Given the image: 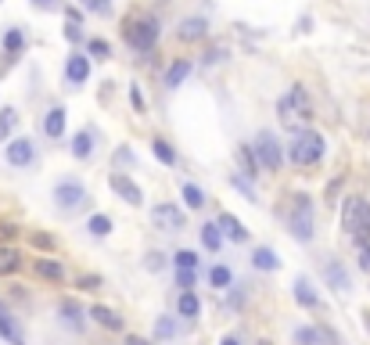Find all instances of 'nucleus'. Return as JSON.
Returning <instances> with one entry per match:
<instances>
[{"label":"nucleus","mask_w":370,"mask_h":345,"mask_svg":"<svg viewBox=\"0 0 370 345\" xmlns=\"http://www.w3.org/2000/svg\"><path fill=\"white\" fill-rule=\"evenodd\" d=\"M277 115H281L284 126L313 119V104H309V98H305V90H302V87H292V93H284L281 104H277Z\"/></svg>","instance_id":"nucleus-2"},{"label":"nucleus","mask_w":370,"mask_h":345,"mask_svg":"<svg viewBox=\"0 0 370 345\" xmlns=\"http://www.w3.org/2000/svg\"><path fill=\"white\" fill-rule=\"evenodd\" d=\"M202 245L208 248V252H216V248L223 245V234H219V223H205V227H202Z\"/></svg>","instance_id":"nucleus-24"},{"label":"nucleus","mask_w":370,"mask_h":345,"mask_svg":"<svg viewBox=\"0 0 370 345\" xmlns=\"http://www.w3.org/2000/svg\"><path fill=\"white\" fill-rule=\"evenodd\" d=\"M11 238H14V227H11V223H0V245L11 241Z\"/></svg>","instance_id":"nucleus-45"},{"label":"nucleus","mask_w":370,"mask_h":345,"mask_svg":"<svg viewBox=\"0 0 370 345\" xmlns=\"http://www.w3.org/2000/svg\"><path fill=\"white\" fill-rule=\"evenodd\" d=\"M33 274L43 277V280H51V285H61V280H65V270H61V263H54V259H36Z\"/></svg>","instance_id":"nucleus-13"},{"label":"nucleus","mask_w":370,"mask_h":345,"mask_svg":"<svg viewBox=\"0 0 370 345\" xmlns=\"http://www.w3.org/2000/svg\"><path fill=\"white\" fill-rule=\"evenodd\" d=\"M259 345H273V342H270V338H263V342H259Z\"/></svg>","instance_id":"nucleus-51"},{"label":"nucleus","mask_w":370,"mask_h":345,"mask_svg":"<svg viewBox=\"0 0 370 345\" xmlns=\"http://www.w3.org/2000/svg\"><path fill=\"white\" fill-rule=\"evenodd\" d=\"M287 227H292V234L298 241H309L313 238V201L298 194L295 205H292V216H287Z\"/></svg>","instance_id":"nucleus-4"},{"label":"nucleus","mask_w":370,"mask_h":345,"mask_svg":"<svg viewBox=\"0 0 370 345\" xmlns=\"http://www.w3.org/2000/svg\"><path fill=\"white\" fill-rule=\"evenodd\" d=\"M0 338H8L11 345H25L22 331H19V327H14V324H11V317H8L4 309H0Z\"/></svg>","instance_id":"nucleus-22"},{"label":"nucleus","mask_w":370,"mask_h":345,"mask_svg":"<svg viewBox=\"0 0 370 345\" xmlns=\"http://www.w3.org/2000/svg\"><path fill=\"white\" fill-rule=\"evenodd\" d=\"M54 201H58V209L76 212V209H83V201H87V187L79 180H61L54 187Z\"/></svg>","instance_id":"nucleus-6"},{"label":"nucleus","mask_w":370,"mask_h":345,"mask_svg":"<svg viewBox=\"0 0 370 345\" xmlns=\"http://www.w3.org/2000/svg\"><path fill=\"white\" fill-rule=\"evenodd\" d=\"M61 313H65V320H69L72 327H79V317H83V309H79L76 302H61Z\"/></svg>","instance_id":"nucleus-34"},{"label":"nucleus","mask_w":370,"mask_h":345,"mask_svg":"<svg viewBox=\"0 0 370 345\" xmlns=\"http://www.w3.org/2000/svg\"><path fill=\"white\" fill-rule=\"evenodd\" d=\"M360 212H363V198H345V205H342V227H345V234H352Z\"/></svg>","instance_id":"nucleus-18"},{"label":"nucleus","mask_w":370,"mask_h":345,"mask_svg":"<svg viewBox=\"0 0 370 345\" xmlns=\"http://www.w3.org/2000/svg\"><path fill=\"white\" fill-rule=\"evenodd\" d=\"M363 317H367V327H370V313H363Z\"/></svg>","instance_id":"nucleus-52"},{"label":"nucleus","mask_w":370,"mask_h":345,"mask_svg":"<svg viewBox=\"0 0 370 345\" xmlns=\"http://www.w3.org/2000/svg\"><path fill=\"white\" fill-rule=\"evenodd\" d=\"M176 309H180V317H198V299L191 291H184L180 302H176Z\"/></svg>","instance_id":"nucleus-31"},{"label":"nucleus","mask_w":370,"mask_h":345,"mask_svg":"<svg viewBox=\"0 0 370 345\" xmlns=\"http://www.w3.org/2000/svg\"><path fill=\"white\" fill-rule=\"evenodd\" d=\"M234 159H237V166H241V172H245V177H259V162H255V151H252L248 144L234 148Z\"/></svg>","instance_id":"nucleus-15"},{"label":"nucleus","mask_w":370,"mask_h":345,"mask_svg":"<svg viewBox=\"0 0 370 345\" xmlns=\"http://www.w3.org/2000/svg\"><path fill=\"white\" fill-rule=\"evenodd\" d=\"M176 280H180V288H191V285H195V274H191V270H180V274H176Z\"/></svg>","instance_id":"nucleus-44"},{"label":"nucleus","mask_w":370,"mask_h":345,"mask_svg":"<svg viewBox=\"0 0 370 345\" xmlns=\"http://www.w3.org/2000/svg\"><path fill=\"white\" fill-rule=\"evenodd\" d=\"M176 266H180V270H195V266H198V256H195V252H176Z\"/></svg>","instance_id":"nucleus-37"},{"label":"nucleus","mask_w":370,"mask_h":345,"mask_svg":"<svg viewBox=\"0 0 370 345\" xmlns=\"http://www.w3.org/2000/svg\"><path fill=\"white\" fill-rule=\"evenodd\" d=\"M122 36H126V43L144 54V51H151L155 40H158V22L151 14H133V19H126V25H122Z\"/></svg>","instance_id":"nucleus-1"},{"label":"nucleus","mask_w":370,"mask_h":345,"mask_svg":"<svg viewBox=\"0 0 370 345\" xmlns=\"http://www.w3.org/2000/svg\"><path fill=\"white\" fill-rule=\"evenodd\" d=\"M255 162H259V169L266 172H277L281 169V144H277V137L273 133H259L255 137Z\"/></svg>","instance_id":"nucleus-5"},{"label":"nucleus","mask_w":370,"mask_h":345,"mask_svg":"<svg viewBox=\"0 0 370 345\" xmlns=\"http://www.w3.org/2000/svg\"><path fill=\"white\" fill-rule=\"evenodd\" d=\"M87 230L94 234V238H105V234H111V219H108V216H90Z\"/></svg>","instance_id":"nucleus-29"},{"label":"nucleus","mask_w":370,"mask_h":345,"mask_svg":"<svg viewBox=\"0 0 370 345\" xmlns=\"http://www.w3.org/2000/svg\"><path fill=\"white\" fill-rule=\"evenodd\" d=\"M33 159H36V148H33V140L19 137V140H11V144H8V162H11V166H29Z\"/></svg>","instance_id":"nucleus-9"},{"label":"nucleus","mask_w":370,"mask_h":345,"mask_svg":"<svg viewBox=\"0 0 370 345\" xmlns=\"http://www.w3.org/2000/svg\"><path fill=\"white\" fill-rule=\"evenodd\" d=\"M83 8L94 11V14H111V4H108V0H83Z\"/></svg>","instance_id":"nucleus-38"},{"label":"nucleus","mask_w":370,"mask_h":345,"mask_svg":"<svg viewBox=\"0 0 370 345\" xmlns=\"http://www.w3.org/2000/svg\"><path fill=\"white\" fill-rule=\"evenodd\" d=\"M219 345H241V342H237V338H234V335H230V338H223V342H219Z\"/></svg>","instance_id":"nucleus-50"},{"label":"nucleus","mask_w":370,"mask_h":345,"mask_svg":"<svg viewBox=\"0 0 370 345\" xmlns=\"http://www.w3.org/2000/svg\"><path fill=\"white\" fill-rule=\"evenodd\" d=\"M187 72H191V61H173L166 72V87H180L187 80Z\"/></svg>","instance_id":"nucleus-23"},{"label":"nucleus","mask_w":370,"mask_h":345,"mask_svg":"<svg viewBox=\"0 0 370 345\" xmlns=\"http://www.w3.org/2000/svg\"><path fill=\"white\" fill-rule=\"evenodd\" d=\"M111 191H116L119 198H126V201H130V205H140V201H144V191H140V187L130 180V177H126V172H111Z\"/></svg>","instance_id":"nucleus-7"},{"label":"nucleus","mask_w":370,"mask_h":345,"mask_svg":"<svg viewBox=\"0 0 370 345\" xmlns=\"http://www.w3.org/2000/svg\"><path fill=\"white\" fill-rule=\"evenodd\" d=\"M29 245L40 248V252H54L58 248V241L51 238V234H43V230H29Z\"/></svg>","instance_id":"nucleus-26"},{"label":"nucleus","mask_w":370,"mask_h":345,"mask_svg":"<svg viewBox=\"0 0 370 345\" xmlns=\"http://www.w3.org/2000/svg\"><path fill=\"white\" fill-rule=\"evenodd\" d=\"M287 155H292V162H295V166H316L320 159H324V137L305 130V133H298V137L292 140Z\"/></svg>","instance_id":"nucleus-3"},{"label":"nucleus","mask_w":370,"mask_h":345,"mask_svg":"<svg viewBox=\"0 0 370 345\" xmlns=\"http://www.w3.org/2000/svg\"><path fill=\"white\" fill-rule=\"evenodd\" d=\"M4 47H8V54H19V51H22V33H19V29H8Z\"/></svg>","instance_id":"nucleus-33"},{"label":"nucleus","mask_w":370,"mask_h":345,"mask_svg":"<svg viewBox=\"0 0 370 345\" xmlns=\"http://www.w3.org/2000/svg\"><path fill=\"white\" fill-rule=\"evenodd\" d=\"M295 338H298V345H316V342H320V335L313 331V327H298Z\"/></svg>","instance_id":"nucleus-36"},{"label":"nucleus","mask_w":370,"mask_h":345,"mask_svg":"<svg viewBox=\"0 0 370 345\" xmlns=\"http://www.w3.org/2000/svg\"><path fill=\"white\" fill-rule=\"evenodd\" d=\"M219 58H223V47H213V51H208L202 61H219Z\"/></svg>","instance_id":"nucleus-46"},{"label":"nucleus","mask_w":370,"mask_h":345,"mask_svg":"<svg viewBox=\"0 0 370 345\" xmlns=\"http://www.w3.org/2000/svg\"><path fill=\"white\" fill-rule=\"evenodd\" d=\"M352 238H356L360 248L370 241V201H363V212H360V219H356V227H352Z\"/></svg>","instance_id":"nucleus-19"},{"label":"nucleus","mask_w":370,"mask_h":345,"mask_svg":"<svg viewBox=\"0 0 370 345\" xmlns=\"http://www.w3.org/2000/svg\"><path fill=\"white\" fill-rule=\"evenodd\" d=\"M144 266H148V270H162V256H158V252H148V259H144Z\"/></svg>","instance_id":"nucleus-41"},{"label":"nucleus","mask_w":370,"mask_h":345,"mask_svg":"<svg viewBox=\"0 0 370 345\" xmlns=\"http://www.w3.org/2000/svg\"><path fill=\"white\" fill-rule=\"evenodd\" d=\"M65 36H69L72 43H79V40H83V33H79V22H69V29H65Z\"/></svg>","instance_id":"nucleus-42"},{"label":"nucleus","mask_w":370,"mask_h":345,"mask_svg":"<svg viewBox=\"0 0 370 345\" xmlns=\"http://www.w3.org/2000/svg\"><path fill=\"white\" fill-rule=\"evenodd\" d=\"M173 331H176V324H173L169 317H162V320H158V335H162V338H169Z\"/></svg>","instance_id":"nucleus-40"},{"label":"nucleus","mask_w":370,"mask_h":345,"mask_svg":"<svg viewBox=\"0 0 370 345\" xmlns=\"http://www.w3.org/2000/svg\"><path fill=\"white\" fill-rule=\"evenodd\" d=\"M90 320H98L101 327H108V331H122V317L116 309H108V306H90V313H87Z\"/></svg>","instance_id":"nucleus-10"},{"label":"nucleus","mask_w":370,"mask_h":345,"mask_svg":"<svg viewBox=\"0 0 370 345\" xmlns=\"http://www.w3.org/2000/svg\"><path fill=\"white\" fill-rule=\"evenodd\" d=\"M360 266H363V270H370V248L363 245V252H360Z\"/></svg>","instance_id":"nucleus-47"},{"label":"nucleus","mask_w":370,"mask_h":345,"mask_svg":"<svg viewBox=\"0 0 370 345\" xmlns=\"http://www.w3.org/2000/svg\"><path fill=\"white\" fill-rule=\"evenodd\" d=\"M90 51L98 54V58H105V54H108V43H105V40H90Z\"/></svg>","instance_id":"nucleus-43"},{"label":"nucleus","mask_w":370,"mask_h":345,"mask_svg":"<svg viewBox=\"0 0 370 345\" xmlns=\"http://www.w3.org/2000/svg\"><path fill=\"white\" fill-rule=\"evenodd\" d=\"M11 130H14V112H11V108H4V112H0V140H4Z\"/></svg>","instance_id":"nucleus-35"},{"label":"nucleus","mask_w":370,"mask_h":345,"mask_svg":"<svg viewBox=\"0 0 370 345\" xmlns=\"http://www.w3.org/2000/svg\"><path fill=\"white\" fill-rule=\"evenodd\" d=\"M176 36L187 40V43H198V40L208 36V22H205V19H187L180 29H176Z\"/></svg>","instance_id":"nucleus-11"},{"label":"nucleus","mask_w":370,"mask_h":345,"mask_svg":"<svg viewBox=\"0 0 370 345\" xmlns=\"http://www.w3.org/2000/svg\"><path fill=\"white\" fill-rule=\"evenodd\" d=\"M126 345H148V342H144V338H137V335H130V338H126Z\"/></svg>","instance_id":"nucleus-49"},{"label":"nucleus","mask_w":370,"mask_h":345,"mask_svg":"<svg viewBox=\"0 0 370 345\" xmlns=\"http://www.w3.org/2000/svg\"><path fill=\"white\" fill-rule=\"evenodd\" d=\"M295 299H298V306H305V309H316V306H320V295L313 291V285H309L305 277L295 280Z\"/></svg>","instance_id":"nucleus-17"},{"label":"nucleus","mask_w":370,"mask_h":345,"mask_svg":"<svg viewBox=\"0 0 370 345\" xmlns=\"http://www.w3.org/2000/svg\"><path fill=\"white\" fill-rule=\"evenodd\" d=\"M79 288H83V291L101 288V277H98V274H83V277H79Z\"/></svg>","instance_id":"nucleus-39"},{"label":"nucleus","mask_w":370,"mask_h":345,"mask_svg":"<svg viewBox=\"0 0 370 345\" xmlns=\"http://www.w3.org/2000/svg\"><path fill=\"white\" fill-rule=\"evenodd\" d=\"M19 266H22L19 252H14V248H4V245H0V274H14Z\"/></svg>","instance_id":"nucleus-25"},{"label":"nucleus","mask_w":370,"mask_h":345,"mask_svg":"<svg viewBox=\"0 0 370 345\" xmlns=\"http://www.w3.org/2000/svg\"><path fill=\"white\" fill-rule=\"evenodd\" d=\"M65 76H69V83H83L87 76H90V58H83V54H69V61H65Z\"/></svg>","instance_id":"nucleus-12"},{"label":"nucleus","mask_w":370,"mask_h":345,"mask_svg":"<svg viewBox=\"0 0 370 345\" xmlns=\"http://www.w3.org/2000/svg\"><path fill=\"white\" fill-rule=\"evenodd\" d=\"M252 263H255V270H281V259L273 256V248H255Z\"/></svg>","instance_id":"nucleus-20"},{"label":"nucleus","mask_w":370,"mask_h":345,"mask_svg":"<svg viewBox=\"0 0 370 345\" xmlns=\"http://www.w3.org/2000/svg\"><path fill=\"white\" fill-rule=\"evenodd\" d=\"M216 223H219V230L227 234V238H234V241H248V230H245V223H241L237 216H230V212H223V216L216 219Z\"/></svg>","instance_id":"nucleus-14"},{"label":"nucleus","mask_w":370,"mask_h":345,"mask_svg":"<svg viewBox=\"0 0 370 345\" xmlns=\"http://www.w3.org/2000/svg\"><path fill=\"white\" fill-rule=\"evenodd\" d=\"M327 280H331L338 291H349V277H345V270L338 263H327Z\"/></svg>","instance_id":"nucleus-27"},{"label":"nucleus","mask_w":370,"mask_h":345,"mask_svg":"<svg viewBox=\"0 0 370 345\" xmlns=\"http://www.w3.org/2000/svg\"><path fill=\"white\" fill-rule=\"evenodd\" d=\"M36 8H43V11H51V8H58V0H33Z\"/></svg>","instance_id":"nucleus-48"},{"label":"nucleus","mask_w":370,"mask_h":345,"mask_svg":"<svg viewBox=\"0 0 370 345\" xmlns=\"http://www.w3.org/2000/svg\"><path fill=\"white\" fill-rule=\"evenodd\" d=\"M151 151H155V159L162 162V166H176V151L166 144V140H155V144H151Z\"/></svg>","instance_id":"nucleus-28"},{"label":"nucleus","mask_w":370,"mask_h":345,"mask_svg":"<svg viewBox=\"0 0 370 345\" xmlns=\"http://www.w3.org/2000/svg\"><path fill=\"white\" fill-rule=\"evenodd\" d=\"M151 223L158 230H180L184 227V212L176 209V205H155L151 209Z\"/></svg>","instance_id":"nucleus-8"},{"label":"nucleus","mask_w":370,"mask_h":345,"mask_svg":"<svg viewBox=\"0 0 370 345\" xmlns=\"http://www.w3.org/2000/svg\"><path fill=\"white\" fill-rule=\"evenodd\" d=\"M43 133L54 137V140L65 133V108H51V112H47V119H43Z\"/></svg>","instance_id":"nucleus-16"},{"label":"nucleus","mask_w":370,"mask_h":345,"mask_svg":"<svg viewBox=\"0 0 370 345\" xmlns=\"http://www.w3.org/2000/svg\"><path fill=\"white\" fill-rule=\"evenodd\" d=\"M230 280H234V274L227 270V266H213V285L216 288H230Z\"/></svg>","instance_id":"nucleus-32"},{"label":"nucleus","mask_w":370,"mask_h":345,"mask_svg":"<svg viewBox=\"0 0 370 345\" xmlns=\"http://www.w3.org/2000/svg\"><path fill=\"white\" fill-rule=\"evenodd\" d=\"M184 201L191 209H202L205 205V194H202V187H195V183H184Z\"/></svg>","instance_id":"nucleus-30"},{"label":"nucleus","mask_w":370,"mask_h":345,"mask_svg":"<svg viewBox=\"0 0 370 345\" xmlns=\"http://www.w3.org/2000/svg\"><path fill=\"white\" fill-rule=\"evenodd\" d=\"M72 155H76V159H90V155H94V133H90V130L76 133V140H72Z\"/></svg>","instance_id":"nucleus-21"}]
</instances>
